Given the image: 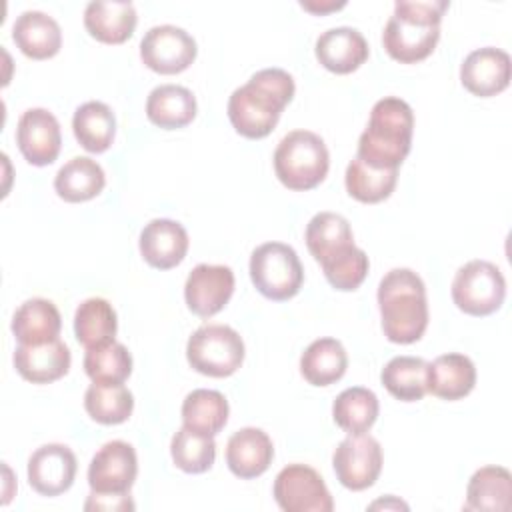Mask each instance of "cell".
Masks as SVG:
<instances>
[{"instance_id":"obj_8","label":"cell","mask_w":512,"mask_h":512,"mask_svg":"<svg viewBox=\"0 0 512 512\" xmlns=\"http://www.w3.org/2000/svg\"><path fill=\"white\" fill-rule=\"evenodd\" d=\"M506 296V280L500 268L488 260H470L454 276L452 300L470 316L496 312Z\"/></svg>"},{"instance_id":"obj_14","label":"cell","mask_w":512,"mask_h":512,"mask_svg":"<svg viewBox=\"0 0 512 512\" xmlns=\"http://www.w3.org/2000/svg\"><path fill=\"white\" fill-rule=\"evenodd\" d=\"M16 144L30 164H52L58 158L62 146V134L56 116L46 108L26 110L16 126Z\"/></svg>"},{"instance_id":"obj_31","label":"cell","mask_w":512,"mask_h":512,"mask_svg":"<svg viewBox=\"0 0 512 512\" xmlns=\"http://www.w3.org/2000/svg\"><path fill=\"white\" fill-rule=\"evenodd\" d=\"M182 422L198 434L216 436L228 422V400L218 390H192L182 402Z\"/></svg>"},{"instance_id":"obj_39","label":"cell","mask_w":512,"mask_h":512,"mask_svg":"<svg viewBox=\"0 0 512 512\" xmlns=\"http://www.w3.org/2000/svg\"><path fill=\"white\" fill-rule=\"evenodd\" d=\"M368 268H370V262H368L366 252L356 246H352L338 258L322 264L324 276L330 282V286H334L336 290H344V292L356 290L364 282Z\"/></svg>"},{"instance_id":"obj_23","label":"cell","mask_w":512,"mask_h":512,"mask_svg":"<svg viewBox=\"0 0 512 512\" xmlns=\"http://www.w3.org/2000/svg\"><path fill=\"white\" fill-rule=\"evenodd\" d=\"M138 16L132 2H90L84 10V26L104 44L126 42L136 28Z\"/></svg>"},{"instance_id":"obj_22","label":"cell","mask_w":512,"mask_h":512,"mask_svg":"<svg viewBox=\"0 0 512 512\" xmlns=\"http://www.w3.org/2000/svg\"><path fill=\"white\" fill-rule=\"evenodd\" d=\"M12 40L28 58L46 60L58 54L62 46V32L58 22L46 12L26 10L12 26Z\"/></svg>"},{"instance_id":"obj_37","label":"cell","mask_w":512,"mask_h":512,"mask_svg":"<svg viewBox=\"0 0 512 512\" xmlns=\"http://www.w3.org/2000/svg\"><path fill=\"white\" fill-rule=\"evenodd\" d=\"M84 370L92 382L122 384L132 372V356L124 344L112 340L96 348H86Z\"/></svg>"},{"instance_id":"obj_5","label":"cell","mask_w":512,"mask_h":512,"mask_svg":"<svg viewBox=\"0 0 512 512\" xmlns=\"http://www.w3.org/2000/svg\"><path fill=\"white\" fill-rule=\"evenodd\" d=\"M330 166L324 140L310 130L288 132L274 150V172L290 190H310L318 186Z\"/></svg>"},{"instance_id":"obj_18","label":"cell","mask_w":512,"mask_h":512,"mask_svg":"<svg viewBox=\"0 0 512 512\" xmlns=\"http://www.w3.org/2000/svg\"><path fill=\"white\" fill-rule=\"evenodd\" d=\"M274 458L270 436L254 426L236 430L226 444V464L238 478L250 480L268 470Z\"/></svg>"},{"instance_id":"obj_26","label":"cell","mask_w":512,"mask_h":512,"mask_svg":"<svg viewBox=\"0 0 512 512\" xmlns=\"http://www.w3.org/2000/svg\"><path fill=\"white\" fill-rule=\"evenodd\" d=\"M146 116L164 130L184 128L196 116V98L184 86L160 84L148 94Z\"/></svg>"},{"instance_id":"obj_3","label":"cell","mask_w":512,"mask_h":512,"mask_svg":"<svg viewBox=\"0 0 512 512\" xmlns=\"http://www.w3.org/2000/svg\"><path fill=\"white\" fill-rule=\"evenodd\" d=\"M446 8V0H398L382 32L388 56L402 64H414L430 56L438 44L440 20Z\"/></svg>"},{"instance_id":"obj_27","label":"cell","mask_w":512,"mask_h":512,"mask_svg":"<svg viewBox=\"0 0 512 512\" xmlns=\"http://www.w3.org/2000/svg\"><path fill=\"white\" fill-rule=\"evenodd\" d=\"M104 184L106 176L102 166L88 156L68 160L54 178V190L66 202H86L98 196Z\"/></svg>"},{"instance_id":"obj_9","label":"cell","mask_w":512,"mask_h":512,"mask_svg":"<svg viewBox=\"0 0 512 512\" xmlns=\"http://www.w3.org/2000/svg\"><path fill=\"white\" fill-rule=\"evenodd\" d=\"M332 466L338 482L348 490L370 488L382 470V448L370 434H348L334 450Z\"/></svg>"},{"instance_id":"obj_1","label":"cell","mask_w":512,"mask_h":512,"mask_svg":"<svg viewBox=\"0 0 512 512\" xmlns=\"http://www.w3.org/2000/svg\"><path fill=\"white\" fill-rule=\"evenodd\" d=\"M294 78L282 68L258 70L244 86L236 88L228 100V118L244 138L268 136L284 106L294 96Z\"/></svg>"},{"instance_id":"obj_33","label":"cell","mask_w":512,"mask_h":512,"mask_svg":"<svg viewBox=\"0 0 512 512\" xmlns=\"http://www.w3.org/2000/svg\"><path fill=\"white\" fill-rule=\"evenodd\" d=\"M344 180L352 198L364 204H376L394 192L398 168H374L356 156L348 164Z\"/></svg>"},{"instance_id":"obj_28","label":"cell","mask_w":512,"mask_h":512,"mask_svg":"<svg viewBox=\"0 0 512 512\" xmlns=\"http://www.w3.org/2000/svg\"><path fill=\"white\" fill-rule=\"evenodd\" d=\"M346 368L348 354L336 338H318L300 356V372L312 386L334 384Z\"/></svg>"},{"instance_id":"obj_32","label":"cell","mask_w":512,"mask_h":512,"mask_svg":"<svg viewBox=\"0 0 512 512\" xmlns=\"http://www.w3.org/2000/svg\"><path fill=\"white\" fill-rule=\"evenodd\" d=\"M118 320L112 304L104 298L84 300L74 314L76 340L86 348H96L114 340Z\"/></svg>"},{"instance_id":"obj_24","label":"cell","mask_w":512,"mask_h":512,"mask_svg":"<svg viewBox=\"0 0 512 512\" xmlns=\"http://www.w3.org/2000/svg\"><path fill=\"white\" fill-rule=\"evenodd\" d=\"M306 246L314 260L326 264L354 246L348 220L334 212H318L306 226Z\"/></svg>"},{"instance_id":"obj_17","label":"cell","mask_w":512,"mask_h":512,"mask_svg":"<svg viewBox=\"0 0 512 512\" xmlns=\"http://www.w3.org/2000/svg\"><path fill=\"white\" fill-rule=\"evenodd\" d=\"M186 252L188 234L176 220L154 218L140 232V254L150 266L158 270H170L178 266Z\"/></svg>"},{"instance_id":"obj_20","label":"cell","mask_w":512,"mask_h":512,"mask_svg":"<svg viewBox=\"0 0 512 512\" xmlns=\"http://www.w3.org/2000/svg\"><path fill=\"white\" fill-rule=\"evenodd\" d=\"M70 362V350L58 338L44 344H18L14 352L18 374L32 384H48L62 378Z\"/></svg>"},{"instance_id":"obj_42","label":"cell","mask_w":512,"mask_h":512,"mask_svg":"<svg viewBox=\"0 0 512 512\" xmlns=\"http://www.w3.org/2000/svg\"><path fill=\"white\" fill-rule=\"evenodd\" d=\"M376 506H384V508H388V506H396V508H404V510L408 508L406 504H402V502H398V500H394V498H390L388 502H384V500H382V502H374L370 508H376Z\"/></svg>"},{"instance_id":"obj_13","label":"cell","mask_w":512,"mask_h":512,"mask_svg":"<svg viewBox=\"0 0 512 512\" xmlns=\"http://www.w3.org/2000/svg\"><path fill=\"white\" fill-rule=\"evenodd\" d=\"M234 292V272L224 264H198L186 278L184 298L188 308L202 318L220 312Z\"/></svg>"},{"instance_id":"obj_12","label":"cell","mask_w":512,"mask_h":512,"mask_svg":"<svg viewBox=\"0 0 512 512\" xmlns=\"http://www.w3.org/2000/svg\"><path fill=\"white\" fill-rule=\"evenodd\" d=\"M138 474V458L124 440L106 442L90 460L88 484L98 494H126Z\"/></svg>"},{"instance_id":"obj_38","label":"cell","mask_w":512,"mask_h":512,"mask_svg":"<svg viewBox=\"0 0 512 512\" xmlns=\"http://www.w3.org/2000/svg\"><path fill=\"white\" fill-rule=\"evenodd\" d=\"M170 454L174 464L188 472V474H200L206 472L216 458V444L214 436L198 434L186 426H182L170 442Z\"/></svg>"},{"instance_id":"obj_21","label":"cell","mask_w":512,"mask_h":512,"mask_svg":"<svg viewBox=\"0 0 512 512\" xmlns=\"http://www.w3.org/2000/svg\"><path fill=\"white\" fill-rule=\"evenodd\" d=\"M476 384L474 362L458 352L438 356L426 366V390L442 400H460Z\"/></svg>"},{"instance_id":"obj_35","label":"cell","mask_w":512,"mask_h":512,"mask_svg":"<svg viewBox=\"0 0 512 512\" xmlns=\"http://www.w3.org/2000/svg\"><path fill=\"white\" fill-rule=\"evenodd\" d=\"M426 366L428 362L418 356H396L380 374L384 388L402 402L422 400L426 390Z\"/></svg>"},{"instance_id":"obj_2","label":"cell","mask_w":512,"mask_h":512,"mask_svg":"<svg viewBox=\"0 0 512 512\" xmlns=\"http://www.w3.org/2000/svg\"><path fill=\"white\" fill-rule=\"evenodd\" d=\"M382 330L390 342L412 344L428 326L426 286L410 268H394L378 284Z\"/></svg>"},{"instance_id":"obj_10","label":"cell","mask_w":512,"mask_h":512,"mask_svg":"<svg viewBox=\"0 0 512 512\" xmlns=\"http://www.w3.org/2000/svg\"><path fill=\"white\" fill-rule=\"evenodd\" d=\"M274 498L286 512H332L334 508L322 476L306 464H288L278 472Z\"/></svg>"},{"instance_id":"obj_11","label":"cell","mask_w":512,"mask_h":512,"mask_svg":"<svg viewBox=\"0 0 512 512\" xmlns=\"http://www.w3.org/2000/svg\"><path fill=\"white\" fill-rule=\"evenodd\" d=\"M194 38L178 26H152L140 40L142 62L158 74H178L196 58Z\"/></svg>"},{"instance_id":"obj_29","label":"cell","mask_w":512,"mask_h":512,"mask_svg":"<svg viewBox=\"0 0 512 512\" xmlns=\"http://www.w3.org/2000/svg\"><path fill=\"white\" fill-rule=\"evenodd\" d=\"M72 130L80 146L92 154H100L112 146L116 134V118L110 106L98 100L84 102L76 108Z\"/></svg>"},{"instance_id":"obj_25","label":"cell","mask_w":512,"mask_h":512,"mask_svg":"<svg viewBox=\"0 0 512 512\" xmlns=\"http://www.w3.org/2000/svg\"><path fill=\"white\" fill-rule=\"evenodd\" d=\"M62 318L54 302L46 298H30L12 316V334L18 344H44L56 340Z\"/></svg>"},{"instance_id":"obj_19","label":"cell","mask_w":512,"mask_h":512,"mask_svg":"<svg viewBox=\"0 0 512 512\" xmlns=\"http://www.w3.org/2000/svg\"><path fill=\"white\" fill-rule=\"evenodd\" d=\"M368 42L356 28L338 26L322 32L316 40L318 62L336 74H350L368 58Z\"/></svg>"},{"instance_id":"obj_15","label":"cell","mask_w":512,"mask_h":512,"mask_svg":"<svg viewBox=\"0 0 512 512\" xmlns=\"http://www.w3.org/2000/svg\"><path fill=\"white\" fill-rule=\"evenodd\" d=\"M76 456L64 444H44L28 460V482L42 496L66 492L76 476Z\"/></svg>"},{"instance_id":"obj_34","label":"cell","mask_w":512,"mask_h":512,"mask_svg":"<svg viewBox=\"0 0 512 512\" xmlns=\"http://www.w3.org/2000/svg\"><path fill=\"white\" fill-rule=\"evenodd\" d=\"M334 422L348 434H362L378 418V398L372 390L352 386L342 390L332 404Z\"/></svg>"},{"instance_id":"obj_40","label":"cell","mask_w":512,"mask_h":512,"mask_svg":"<svg viewBox=\"0 0 512 512\" xmlns=\"http://www.w3.org/2000/svg\"><path fill=\"white\" fill-rule=\"evenodd\" d=\"M84 510H134V502L130 500L128 492L126 494H98L90 492Z\"/></svg>"},{"instance_id":"obj_7","label":"cell","mask_w":512,"mask_h":512,"mask_svg":"<svg viewBox=\"0 0 512 512\" xmlns=\"http://www.w3.org/2000/svg\"><path fill=\"white\" fill-rule=\"evenodd\" d=\"M186 358L196 372L224 378L242 366L244 342L240 334L226 324H206L188 338Z\"/></svg>"},{"instance_id":"obj_16","label":"cell","mask_w":512,"mask_h":512,"mask_svg":"<svg viewBox=\"0 0 512 512\" xmlns=\"http://www.w3.org/2000/svg\"><path fill=\"white\" fill-rule=\"evenodd\" d=\"M460 82L474 96H496L510 82L508 52L494 46L472 50L460 66Z\"/></svg>"},{"instance_id":"obj_36","label":"cell","mask_w":512,"mask_h":512,"mask_svg":"<svg viewBox=\"0 0 512 512\" xmlns=\"http://www.w3.org/2000/svg\"><path fill=\"white\" fill-rule=\"evenodd\" d=\"M84 408L100 424H122L132 414L134 396L124 384L94 382L84 394Z\"/></svg>"},{"instance_id":"obj_6","label":"cell","mask_w":512,"mask_h":512,"mask_svg":"<svg viewBox=\"0 0 512 512\" xmlns=\"http://www.w3.org/2000/svg\"><path fill=\"white\" fill-rule=\"evenodd\" d=\"M250 278L268 300H288L304 282V268L296 250L284 242L260 244L250 256Z\"/></svg>"},{"instance_id":"obj_4","label":"cell","mask_w":512,"mask_h":512,"mask_svg":"<svg viewBox=\"0 0 512 512\" xmlns=\"http://www.w3.org/2000/svg\"><path fill=\"white\" fill-rule=\"evenodd\" d=\"M414 112L408 102L386 96L372 106L358 140V158L374 168H398L412 146Z\"/></svg>"},{"instance_id":"obj_41","label":"cell","mask_w":512,"mask_h":512,"mask_svg":"<svg viewBox=\"0 0 512 512\" xmlns=\"http://www.w3.org/2000/svg\"><path fill=\"white\" fill-rule=\"evenodd\" d=\"M346 2H300V6L304 10H310L314 14H324V12H330V10H338L342 8Z\"/></svg>"},{"instance_id":"obj_30","label":"cell","mask_w":512,"mask_h":512,"mask_svg":"<svg viewBox=\"0 0 512 512\" xmlns=\"http://www.w3.org/2000/svg\"><path fill=\"white\" fill-rule=\"evenodd\" d=\"M512 504V476L502 466L476 470L466 486V510H508Z\"/></svg>"}]
</instances>
